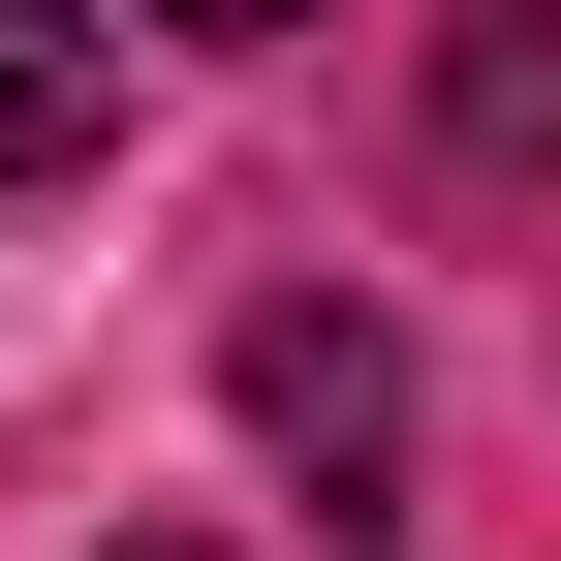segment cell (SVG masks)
<instances>
[{"instance_id":"277c9868","label":"cell","mask_w":561,"mask_h":561,"mask_svg":"<svg viewBox=\"0 0 561 561\" xmlns=\"http://www.w3.org/2000/svg\"><path fill=\"white\" fill-rule=\"evenodd\" d=\"M157 32H312V0H157Z\"/></svg>"},{"instance_id":"3957f363","label":"cell","mask_w":561,"mask_h":561,"mask_svg":"<svg viewBox=\"0 0 561 561\" xmlns=\"http://www.w3.org/2000/svg\"><path fill=\"white\" fill-rule=\"evenodd\" d=\"M468 157H561V0H500V32H468Z\"/></svg>"},{"instance_id":"6da1fadb","label":"cell","mask_w":561,"mask_h":561,"mask_svg":"<svg viewBox=\"0 0 561 561\" xmlns=\"http://www.w3.org/2000/svg\"><path fill=\"white\" fill-rule=\"evenodd\" d=\"M219 375H250V437H280V468H405V343H375V312H312V280H280Z\"/></svg>"},{"instance_id":"7a4b0ae2","label":"cell","mask_w":561,"mask_h":561,"mask_svg":"<svg viewBox=\"0 0 561 561\" xmlns=\"http://www.w3.org/2000/svg\"><path fill=\"white\" fill-rule=\"evenodd\" d=\"M125 125V62H94V0H0V187H62Z\"/></svg>"}]
</instances>
